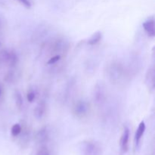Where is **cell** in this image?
Returning <instances> with one entry per match:
<instances>
[{"label": "cell", "instance_id": "6da1fadb", "mask_svg": "<svg viewBox=\"0 0 155 155\" xmlns=\"http://www.w3.org/2000/svg\"><path fill=\"white\" fill-rule=\"evenodd\" d=\"M106 73L110 83L117 86L125 83L128 77V72L124 65L116 61L107 64Z\"/></svg>", "mask_w": 155, "mask_h": 155}, {"label": "cell", "instance_id": "7a4b0ae2", "mask_svg": "<svg viewBox=\"0 0 155 155\" xmlns=\"http://www.w3.org/2000/svg\"><path fill=\"white\" fill-rule=\"evenodd\" d=\"M48 48L52 56L56 55V54L62 56V54L68 52L69 44L68 41H66L63 38H57L51 42V43L48 46Z\"/></svg>", "mask_w": 155, "mask_h": 155}, {"label": "cell", "instance_id": "3957f363", "mask_svg": "<svg viewBox=\"0 0 155 155\" xmlns=\"http://www.w3.org/2000/svg\"><path fill=\"white\" fill-rule=\"evenodd\" d=\"M90 111V105L83 100H80L74 104L73 107V114L78 119H83L89 115Z\"/></svg>", "mask_w": 155, "mask_h": 155}, {"label": "cell", "instance_id": "277c9868", "mask_svg": "<svg viewBox=\"0 0 155 155\" xmlns=\"http://www.w3.org/2000/svg\"><path fill=\"white\" fill-rule=\"evenodd\" d=\"M94 101L95 104L98 107L102 106L105 103L107 95H106L105 87L102 83H98L94 89Z\"/></svg>", "mask_w": 155, "mask_h": 155}, {"label": "cell", "instance_id": "5b68a950", "mask_svg": "<svg viewBox=\"0 0 155 155\" xmlns=\"http://www.w3.org/2000/svg\"><path fill=\"white\" fill-rule=\"evenodd\" d=\"M0 59H1L2 61L10 67H15L18 61L16 53L12 51H7V50L1 51Z\"/></svg>", "mask_w": 155, "mask_h": 155}, {"label": "cell", "instance_id": "8992f818", "mask_svg": "<svg viewBox=\"0 0 155 155\" xmlns=\"http://www.w3.org/2000/svg\"><path fill=\"white\" fill-rule=\"evenodd\" d=\"M83 151L86 155H99L100 149L95 142L86 141L83 144Z\"/></svg>", "mask_w": 155, "mask_h": 155}, {"label": "cell", "instance_id": "52a82bcc", "mask_svg": "<svg viewBox=\"0 0 155 155\" xmlns=\"http://www.w3.org/2000/svg\"><path fill=\"white\" fill-rule=\"evenodd\" d=\"M35 139H36V142L39 144H45V142H48L49 139V131L48 129L46 127H42L39 129L36 133L35 136Z\"/></svg>", "mask_w": 155, "mask_h": 155}, {"label": "cell", "instance_id": "ba28073f", "mask_svg": "<svg viewBox=\"0 0 155 155\" xmlns=\"http://www.w3.org/2000/svg\"><path fill=\"white\" fill-rule=\"evenodd\" d=\"M130 131L127 127L124 128L120 139V147L124 152H127L129 149V142H130Z\"/></svg>", "mask_w": 155, "mask_h": 155}, {"label": "cell", "instance_id": "9c48e42d", "mask_svg": "<svg viewBox=\"0 0 155 155\" xmlns=\"http://www.w3.org/2000/svg\"><path fill=\"white\" fill-rule=\"evenodd\" d=\"M45 112H46V104L44 101H41L36 104V107H35L34 110H33V114H34V117L37 120H42L45 115Z\"/></svg>", "mask_w": 155, "mask_h": 155}, {"label": "cell", "instance_id": "30bf717a", "mask_svg": "<svg viewBox=\"0 0 155 155\" xmlns=\"http://www.w3.org/2000/svg\"><path fill=\"white\" fill-rule=\"evenodd\" d=\"M143 29L148 36L150 37H154L155 36V27H154V18H148V20L145 21L142 24Z\"/></svg>", "mask_w": 155, "mask_h": 155}, {"label": "cell", "instance_id": "8fae6325", "mask_svg": "<svg viewBox=\"0 0 155 155\" xmlns=\"http://www.w3.org/2000/svg\"><path fill=\"white\" fill-rule=\"evenodd\" d=\"M145 129H146V126H145V122L142 121L139 124V127H138L137 130L136 132V135H135V143H136V145H138L140 142L141 139H142V136H143L144 133L145 132Z\"/></svg>", "mask_w": 155, "mask_h": 155}, {"label": "cell", "instance_id": "7c38bea8", "mask_svg": "<svg viewBox=\"0 0 155 155\" xmlns=\"http://www.w3.org/2000/svg\"><path fill=\"white\" fill-rule=\"evenodd\" d=\"M147 84L148 85V87L150 89H153L154 88V68H151L148 71V74L146 77Z\"/></svg>", "mask_w": 155, "mask_h": 155}, {"label": "cell", "instance_id": "4fadbf2b", "mask_svg": "<svg viewBox=\"0 0 155 155\" xmlns=\"http://www.w3.org/2000/svg\"><path fill=\"white\" fill-rule=\"evenodd\" d=\"M101 37H102V35H101V32H96V33H95L94 34H92V36L88 39V44H89V45H96L97 43H98V42L101 41Z\"/></svg>", "mask_w": 155, "mask_h": 155}, {"label": "cell", "instance_id": "5bb4252c", "mask_svg": "<svg viewBox=\"0 0 155 155\" xmlns=\"http://www.w3.org/2000/svg\"><path fill=\"white\" fill-rule=\"evenodd\" d=\"M15 100L16 106L18 107V109H21L24 104V100H23L22 95L19 91H16L15 92Z\"/></svg>", "mask_w": 155, "mask_h": 155}, {"label": "cell", "instance_id": "9a60e30c", "mask_svg": "<svg viewBox=\"0 0 155 155\" xmlns=\"http://www.w3.org/2000/svg\"><path fill=\"white\" fill-rule=\"evenodd\" d=\"M21 132H22V127H21V124H15L12 126V130H11V133H12V136L16 137L21 134Z\"/></svg>", "mask_w": 155, "mask_h": 155}, {"label": "cell", "instance_id": "2e32d148", "mask_svg": "<svg viewBox=\"0 0 155 155\" xmlns=\"http://www.w3.org/2000/svg\"><path fill=\"white\" fill-rule=\"evenodd\" d=\"M36 155H51V151L48 146L42 145L36 151Z\"/></svg>", "mask_w": 155, "mask_h": 155}, {"label": "cell", "instance_id": "e0dca14e", "mask_svg": "<svg viewBox=\"0 0 155 155\" xmlns=\"http://www.w3.org/2000/svg\"><path fill=\"white\" fill-rule=\"evenodd\" d=\"M61 59V56L58 55V54H56V55H53L52 57L48 59V61H47V64L48 65H54L57 62H58Z\"/></svg>", "mask_w": 155, "mask_h": 155}, {"label": "cell", "instance_id": "ac0fdd59", "mask_svg": "<svg viewBox=\"0 0 155 155\" xmlns=\"http://www.w3.org/2000/svg\"><path fill=\"white\" fill-rule=\"evenodd\" d=\"M27 101H29V102H33V101L35 100V98H36V93H35V92H33V91H30V92L27 93Z\"/></svg>", "mask_w": 155, "mask_h": 155}, {"label": "cell", "instance_id": "d6986e66", "mask_svg": "<svg viewBox=\"0 0 155 155\" xmlns=\"http://www.w3.org/2000/svg\"><path fill=\"white\" fill-rule=\"evenodd\" d=\"M17 1L21 3L23 6L27 8H30L32 6V3L30 0H17Z\"/></svg>", "mask_w": 155, "mask_h": 155}, {"label": "cell", "instance_id": "ffe728a7", "mask_svg": "<svg viewBox=\"0 0 155 155\" xmlns=\"http://www.w3.org/2000/svg\"><path fill=\"white\" fill-rule=\"evenodd\" d=\"M2 98V86H0V101H1Z\"/></svg>", "mask_w": 155, "mask_h": 155}, {"label": "cell", "instance_id": "44dd1931", "mask_svg": "<svg viewBox=\"0 0 155 155\" xmlns=\"http://www.w3.org/2000/svg\"><path fill=\"white\" fill-rule=\"evenodd\" d=\"M2 27H3V22H2V20L0 18V31L2 30Z\"/></svg>", "mask_w": 155, "mask_h": 155}, {"label": "cell", "instance_id": "7402d4cb", "mask_svg": "<svg viewBox=\"0 0 155 155\" xmlns=\"http://www.w3.org/2000/svg\"><path fill=\"white\" fill-rule=\"evenodd\" d=\"M1 45H2V44H1V42H0V48H1Z\"/></svg>", "mask_w": 155, "mask_h": 155}]
</instances>
